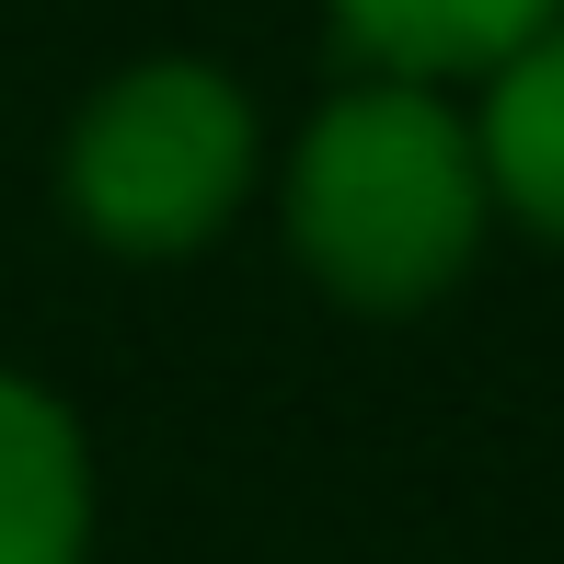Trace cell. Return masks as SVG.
<instances>
[{
    "mask_svg": "<svg viewBox=\"0 0 564 564\" xmlns=\"http://www.w3.org/2000/svg\"><path fill=\"white\" fill-rule=\"evenodd\" d=\"M484 139L473 116L438 105V82H380L335 93L300 127L289 162V242L346 312H426L484 242Z\"/></svg>",
    "mask_w": 564,
    "mask_h": 564,
    "instance_id": "cell-1",
    "label": "cell"
},
{
    "mask_svg": "<svg viewBox=\"0 0 564 564\" xmlns=\"http://www.w3.org/2000/svg\"><path fill=\"white\" fill-rule=\"evenodd\" d=\"M564 0H335L346 46L403 82H460V69H496L507 46H530Z\"/></svg>",
    "mask_w": 564,
    "mask_h": 564,
    "instance_id": "cell-5",
    "label": "cell"
},
{
    "mask_svg": "<svg viewBox=\"0 0 564 564\" xmlns=\"http://www.w3.org/2000/svg\"><path fill=\"white\" fill-rule=\"evenodd\" d=\"M484 185L507 196L542 242H564V12L530 46L496 58V93H484Z\"/></svg>",
    "mask_w": 564,
    "mask_h": 564,
    "instance_id": "cell-4",
    "label": "cell"
},
{
    "mask_svg": "<svg viewBox=\"0 0 564 564\" xmlns=\"http://www.w3.org/2000/svg\"><path fill=\"white\" fill-rule=\"evenodd\" d=\"M253 185V105L196 58L105 82L69 127V219L105 253H196Z\"/></svg>",
    "mask_w": 564,
    "mask_h": 564,
    "instance_id": "cell-2",
    "label": "cell"
},
{
    "mask_svg": "<svg viewBox=\"0 0 564 564\" xmlns=\"http://www.w3.org/2000/svg\"><path fill=\"white\" fill-rule=\"evenodd\" d=\"M93 542V460L69 403L0 369V564H82Z\"/></svg>",
    "mask_w": 564,
    "mask_h": 564,
    "instance_id": "cell-3",
    "label": "cell"
}]
</instances>
